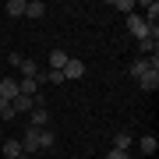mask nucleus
Masks as SVG:
<instances>
[{
	"instance_id": "obj_1",
	"label": "nucleus",
	"mask_w": 159,
	"mask_h": 159,
	"mask_svg": "<svg viewBox=\"0 0 159 159\" xmlns=\"http://www.w3.org/2000/svg\"><path fill=\"white\" fill-rule=\"evenodd\" d=\"M138 50L156 57V50H159V29H156V25H148V35H145V39H138Z\"/></svg>"
},
{
	"instance_id": "obj_2",
	"label": "nucleus",
	"mask_w": 159,
	"mask_h": 159,
	"mask_svg": "<svg viewBox=\"0 0 159 159\" xmlns=\"http://www.w3.org/2000/svg\"><path fill=\"white\" fill-rule=\"evenodd\" d=\"M127 32L134 35V39H145V35H148V25H145V18H142V14H127Z\"/></svg>"
},
{
	"instance_id": "obj_3",
	"label": "nucleus",
	"mask_w": 159,
	"mask_h": 159,
	"mask_svg": "<svg viewBox=\"0 0 159 159\" xmlns=\"http://www.w3.org/2000/svg\"><path fill=\"white\" fill-rule=\"evenodd\" d=\"M46 124H50V113H46V106H32V113H29V127L43 131Z\"/></svg>"
},
{
	"instance_id": "obj_4",
	"label": "nucleus",
	"mask_w": 159,
	"mask_h": 159,
	"mask_svg": "<svg viewBox=\"0 0 159 159\" xmlns=\"http://www.w3.org/2000/svg\"><path fill=\"white\" fill-rule=\"evenodd\" d=\"M21 152H25V156L39 152V131H35V127H29V131H25V138H21Z\"/></svg>"
},
{
	"instance_id": "obj_5",
	"label": "nucleus",
	"mask_w": 159,
	"mask_h": 159,
	"mask_svg": "<svg viewBox=\"0 0 159 159\" xmlns=\"http://www.w3.org/2000/svg\"><path fill=\"white\" fill-rule=\"evenodd\" d=\"M0 99H7V102L18 99V81L14 78H0Z\"/></svg>"
},
{
	"instance_id": "obj_6",
	"label": "nucleus",
	"mask_w": 159,
	"mask_h": 159,
	"mask_svg": "<svg viewBox=\"0 0 159 159\" xmlns=\"http://www.w3.org/2000/svg\"><path fill=\"white\" fill-rule=\"evenodd\" d=\"M18 96L35 99V96H39V81H35V78H21V81H18Z\"/></svg>"
},
{
	"instance_id": "obj_7",
	"label": "nucleus",
	"mask_w": 159,
	"mask_h": 159,
	"mask_svg": "<svg viewBox=\"0 0 159 159\" xmlns=\"http://www.w3.org/2000/svg\"><path fill=\"white\" fill-rule=\"evenodd\" d=\"M64 78H81V74H85V64L81 60H74V57H67V64H64Z\"/></svg>"
},
{
	"instance_id": "obj_8",
	"label": "nucleus",
	"mask_w": 159,
	"mask_h": 159,
	"mask_svg": "<svg viewBox=\"0 0 159 159\" xmlns=\"http://www.w3.org/2000/svg\"><path fill=\"white\" fill-rule=\"evenodd\" d=\"M138 85H142L145 92H156L159 89V71H145L142 78H138Z\"/></svg>"
},
{
	"instance_id": "obj_9",
	"label": "nucleus",
	"mask_w": 159,
	"mask_h": 159,
	"mask_svg": "<svg viewBox=\"0 0 159 159\" xmlns=\"http://www.w3.org/2000/svg\"><path fill=\"white\" fill-rule=\"evenodd\" d=\"M0 152H4L7 159H14V156H21V142H14V138H7V142L0 145Z\"/></svg>"
},
{
	"instance_id": "obj_10",
	"label": "nucleus",
	"mask_w": 159,
	"mask_h": 159,
	"mask_svg": "<svg viewBox=\"0 0 159 159\" xmlns=\"http://www.w3.org/2000/svg\"><path fill=\"white\" fill-rule=\"evenodd\" d=\"M145 71H152V67H148V60H145V57H138V60H134V64L127 67V74H131V78H142Z\"/></svg>"
},
{
	"instance_id": "obj_11",
	"label": "nucleus",
	"mask_w": 159,
	"mask_h": 159,
	"mask_svg": "<svg viewBox=\"0 0 159 159\" xmlns=\"http://www.w3.org/2000/svg\"><path fill=\"white\" fill-rule=\"evenodd\" d=\"M25 14H29V18H43L46 14V4H43V0H29V4H25Z\"/></svg>"
},
{
	"instance_id": "obj_12",
	"label": "nucleus",
	"mask_w": 159,
	"mask_h": 159,
	"mask_svg": "<svg viewBox=\"0 0 159 159\" xmlns=\"http://www.w3.org/2000/svg\"><path fill=\"white\" fill-rule=\"evenodd\" d=\"M11 106H14V113H32V106H35V102H32L29 96H18Z\"/></svg>"
},
{
	"instance_id": "obj_13",
	"label": "nucleus",
	"mask_w": 159,
	"mask_h": 159,
	"mask_svg": "<svg viewBox=\"0 0 159 159\" xmlns=\"http://www.w3.org/2000/svg\"><path fill=\"white\" fill-rule=\"evenodd\" d=\"M64 64H67V53H64V50H53L50 53V67L53 71H64Z\"/></svg>"
},
{
	"instance_id": "obj_14",
	"label": "nucleus",
	"mask_w": 159,
	"mask_h": 159,
	"mask_svg": "<svg viewBox=\"0 0 159 159\" xmlns=\"http://www.w3.org/2000/svg\"><path fill=\"white\" fill-rule=\"evenodd\" d=\"M53 145H57V134H53L50 127H43L39 131V148H53Z\"/></svg>"
},
{
	"instance_id": "obj_15",
	"label": "nucleus",
	"mask_w": 159,
	"mask_h": 159,
	"mask_svg": "<svg viewBox=\"0 0 159 159\" xmlns=\"http://www.w3.org/2000/svg\"><path fill=\"white\" fill-rule=\"evenodd\" d=\"M113 148H120V152L131 148V134H127V131H117V134H113Z\"/></svg>"
},
{
	"instance_id": "obj_16",
	"label": "nucleus",
	"mask_w": 159,
	"mask_h": 159,
	"mask_svg": "<svg viewBox=\"0 0 159 159\" xmlns=\"http://www.w3.org/2000/svg\"><path fill=\"white\" fill-rule=\"evenodd\" d=\"M142 18H145V25H156V21H159V4H156V0L145 4V14H142Z\"/></svg>"
},
{
	"instance_id": "obj_17",
	"label": "nucleus",
	"mask_w": 159,
	"mask_h": 159,
	"mask_svg": "<svg viewBox=\"0 0 159 159\" xmlns=\"http://www.w3.org/2000/svg\"><path fill=\"white\" fill-rule=\"evenodd\" d=\"M25 4H29V0H7V14H11V18H21L25 14Z\"/></svg>"
},
{
	"instance_id": "obj_18",
	"label": "nucleus",
	"mask_w": 159,
	"mask_h": 159,
	"mask_svg": "<svg viewBox=\"0 0 159 159\" xmlns=\"http://www.w3.org/2000/svg\"><path fill=\"white\" fill-rule=\"evenodd\" d=\"M18 71H21L25 78H39V64H35V60H21V67H18Z\"/></svg>"
},
{
	"instance_id": "obj_19",
	"label": "nucleus",
	"mask_w": 159,
	"mask_h": 159,
	"mask_svg": "<svg viewBox=\"0 0 159 159\" xmlns=\"http://www.w3.org/2000/svg\"><path fill=\"white\" fill-rule=\"evenodd\" d=\"M138 145H142V152H148V156H152L156 148H159V142H156V134H145V138H142V142H138Z\"/></svg>"
},
{
	"instance_id": "obj_20",
	"label": "nucleus",
	"mask_w": 159,
	"mask_h": 159,
	"mask_svg": "<svg viewBox=\"0 0 159 159\" xmlns=\"http://www.w3.org/2000/svg\"><path fill=\"white\" fill-rule=\"evenodd\" d=\"M113 7H117V11H131V7H134V0H113Z\"/></svg>"
},
{
	"instance_id": "obj_21",
	"label": "nucleus",
	"mask_w": 159,
	"mask_h": 159,
	"mask_svg": "<svg viewBox=\"0 0 159 159\" xmlns=\"http://www.w3.org/2000/svg\"><path fill=\"white\" fill-rule=\"evenodd\" d=\"M21 60H25L21 53H7V64H11V67H21Z\"/></svg>"
},
{
	"instance_id": "obj_22",
	"label": "nucleus",
	"mask_w": 159,
	"mask_h": 159,
	"mask_svg": "<svg viewBox=\"0 0 159 159\" xmlns=\"http://www.w3.org/2000/svg\"><path fill=\"white\" fill-rule=\"evenodd\" d=\"M106 159H127V152H120V148H110V152H106Z\"/></svg>"
},
{
	"instance_id": "obj_23",
	"label": "nucleus",
	"mask_w": 159,
	"mask_h": 159,
	"mask_svg": "<svg viewBox=\"0 0 159 159\" xmlns=\"http://www.w3.org/2000/svg\"><path fill=\"white\" fill-rule=\"evenodd\" d=\"M0 159H7V156H0Z\"/></svg>"
}]
</instances>
